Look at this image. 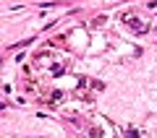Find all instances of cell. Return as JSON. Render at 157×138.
I'll use <instances>...</instances> for the list:
<instances>
[{
	"label": "cell",
	"instance_id": "7a4b0ae2",
	"mask_svg": "<svg viewBox=\"0 0 157 138\" xmlns=\"http://www.w3.org/2000/svg\"><path fill=\"white\" fill-rule=\"evenodd\" d=\"M123 24H126V26H131L136 34H147V29H149V26H147V21H139V18H136V13H123Z\"/></svg>",
	"mask_w": 157,
	"mask_h": 138
},
{
	"label": "cell",
	"instance_id": "6da1fadb",
	"mask_svg": "<svg viewBox=\"0 0 157 138\" xmlns=\"http://www.w3.org/2000/svg\"><path fill=\"white\" fill-rule=\"evenodd\" d=\"M34 63H37V68L47 71L50 76H60V73L66 71V60H63V57L55 60V52H39V55L34 57Z\"/></svg>",
	"mask_w": 157,
	"mask_h": 138
}]
</instances>
